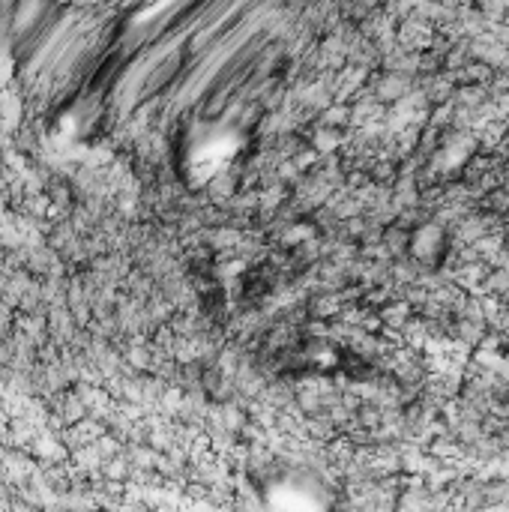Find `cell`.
I'll return each instance as SVG.
<instances>
[{
	"instance_id": "1",
	"label": "cell",
	"mask_w": 509,
	"mask_h": 512,
	"mask_svg": "<svg viewBox=\"0 0 509 512\" xmlns=\"http://www.w3.org/2000/svg\"><path fill=\"white\" fill-rule=\"evenodd\" d=\"M258 504L267 510H321L330 507V486L303 465H270L255 477Z\"/></svg>"
}]
</instances>
